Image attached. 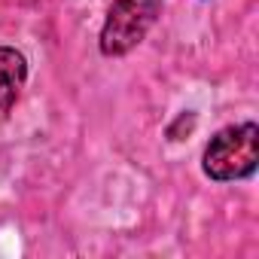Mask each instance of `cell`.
<instances>
[{
  "instance_id": "cell-2",
  "label": "cell",
  "mask_w": 259,
  "mask_h": 259,
  "mask_svg": "<svg viewBox=\"0 0 259 259\" xmlns=\"http://www.w3.org/2000/svg\"><path fill=\"white\" fill-rule=\"evenodd\" d=\"M159 0H113L101 28V52L107 58L128 55L153 28Z\"/></svg>"
},
{
  "instance_id": "cell-1",
  "label": "cell",
  "mask_w": 259,
  "mask_h": 259,
  "mask_svg": "<svg viewBox=\"0 0 259 259\" xmlns=\"http://www.w3.org/2000/svg\"><path fill=\"white\" fill-rule=\"evenodd\" d=\"M259 162V128L256 122H241L229 125L210 138L204 147V174L210 180L229 183V180H244L256 171Z\"/></svg>"
},
{
  "instance_id": "cell-3",
  "label": "cell",
  "mask_w": 259,
  "mask_h": 259,
  "mask_svg": "<svg viewBox=\"0 0 259 259\" xmlns=\"http://www.w3.org/2000/svg\"><path fill=\"white\" fill-rule=\"evenodd\" d=\"M25 82H28V58L13 46H0V116L13 110Z\"/></svg>"
},
{
  "instance_id": "cell-4",
  "label": "cell",
  "mask_w": 259,
  "mask_h": 259,
  "mask_svg": "<svg viewBox=\"0 0 259 259\" xmlns=\"http://www.w3.org/2000/svg\"><path fill=\"white\" fill-rule=\"evenodd\" d=\"M22 4H28V7H31V4H37V0H22Z\"/></svg>"
}]
</instances>
